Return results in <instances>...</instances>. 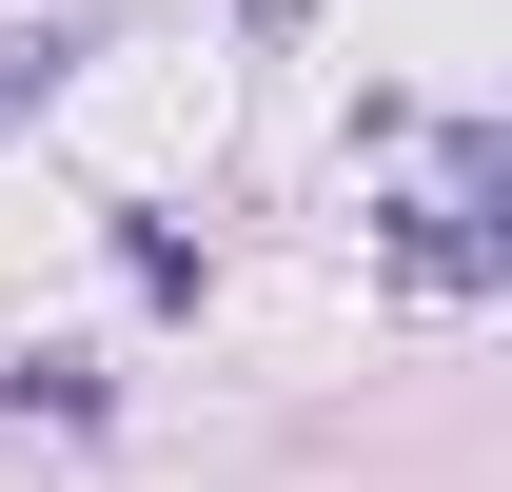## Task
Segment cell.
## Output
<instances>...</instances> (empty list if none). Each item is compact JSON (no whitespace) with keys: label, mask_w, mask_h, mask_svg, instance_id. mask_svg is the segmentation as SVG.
Masks as SVG:
<instances>
[{"label":"cell","mask_w":512,"mask_h":492,"mask_svg":"<svg viewBox=\"0 0 512 492\" xmlns=\"http://www.w3.org/2000/svg\"><path fill=\"white\" fill-rule=\"evenodd\" d=\"M79 60H99V20H0V138L40 119V99H60Z\"/></svg>","instance_id":"6da1fadb"}]
</instances>
